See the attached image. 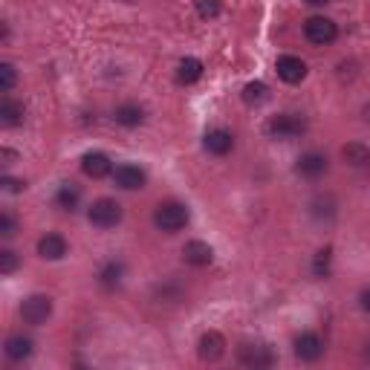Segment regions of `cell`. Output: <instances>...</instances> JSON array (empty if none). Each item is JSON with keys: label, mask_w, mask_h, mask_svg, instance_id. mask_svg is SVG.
I'll use <instances>...</instances> for the list:
<instances>
[{"label": "cell", "mask_w": 370, "mask_h": 370, "mask_svg": "<svg viewBox=\"0 0 370 370\" xmlns=\"http://www.w3.org/2000/svg\"><path fill=\"white\" fill-rule=\"evenodd\" d=\"M0 157H3V165H12V160H15V153H12V151H3V153H0Z\"/></svg>", "instance_id": "4dcf8cb0"}, {"label": "cell", "mask_w": 370, "mask_h": 370, "mask_svg": "<svg viewBox=\"0 0 370 370\" xmlns=\"http://www.w3.org/2000/svg\"><path fill=\"white\" fill-rule=\"evenodd\" d=\"M0 235L3 238H12L15 235V217L6 211V214H0Z\"/></svg>", "instance_id": "83f0119b"}, {"label": "cell", "mask_w": 370, "mask_h": 370, "mask_svg": "<svg viewBox=\"0 0 370 370\" xmlns=\"http://www.w3.org/2000/svg\"><path fill=\"white\" fill-rule=\"evenodd\" d=\"M197 15L211 21V17L220 15V0H197Z\"/></svg>", "instance_id": "d4e9b609"}, {"label": "cell", "mask_w": 370, "mask_h": 370, "mask_svg": "<svg viewBox=\"0 0 370 370\" xmlns=\"http://www.w3.org/2000/svg\"><path fill=\"white\" fill-rule=\"evenodd\" d=\"M341 157H344L347 165L362 168V165H370V148L362 145V142H350V145L341 148Z\"/></svg>", "instance_id": "e0dca14e"}, {"label": "cell", "mask_w": 370, "mask_h": 370, "mask_svg": "<svg viewBox=\"0 0 370 370\" xmlns=\"http://www.w3.org/2000/svg\"><path fill=\"white\" fill-rule=\"evenodd\" d=\"M26 188V183H21V180H3V191H12V194H17V191H24Z\"/></svg>", "instance_id": "f1b7e54d"}, {"label": "cell", "mask_w": 370, "mask_h": 370, "mask_svg": "<svg viewBox=\"0 0 370 370\" xmlns=\"http://www.w3.org/2000/svg\"><path fill=\"white\" fill-rule=\"evenodd\" d=\"M6 356H9L12 362L29 359V356H32V339H26V336H12V339L6 341Z\"/></svg>", "instance_id": "ffe728a7"}, {"label": "cell", "mask_w": 370, "mask_h": 370, "mask_svg": "<svg viewBox=\"0 0 370 370\" xmlns=\"http://www.w3.org/2000/svg\"><path fill=\"white\" fill-rule=\"evenodd\" d=\"M17 82V75H15V67L12 64H0V90L9 93Z\"/></svg>", "instance_id": "484cf974"}, {"label": "cell", "mask_w": 370, "mask_h": 370, "mask_svg": "<svg viewBox=\"0 0 370 370\" xmlns=\"http://www.w3.org/2000/svg\"><path fill=\"white\" fill-rule=\"evenodd\" d=\"M0 122H3L6 128H15L24 122V105L15 102V99H3L0 102Z\"/></svg>", "instance_id": "ac0fdd59"}, {"label": "cell", "mask_w": 370, "mask_h": 370, "mask_svg": "<svg viewBox=\"0 0 370 370\" xmlns=\"http://www.w3.org/2000/svg\"><path fill=\"white\" fill-rule=\"evenodd\" d=\"M203 145H206L208 153H214V157H226V153L235 148V136H231L229 130H223V128H214V130L206 133Z\"/></svg>", "instance_id": "4fadbf2b"}, {"label": "cell", "mask_w": 370, "mask_h": 370, "mask_svg": "<svg viewBox=\"0 0 370 370\" xmlns=\"http://www.w3.org/2000/svg\"><path fill=\"white\" fill-rule=\"evenodd\" d=\"M275 70H278V79L286 82V84H298V82L307 79V64L295 55H281Z\"/></svg>", "instance_id": "8992f818"}, {"label": "cell", "mask_w": 370, "mask_h": 370, "mask_svg": "<svg viewBox=\"0 0 370 370\" xmlns=\"http://www.w3.org/2000/svg\"><path fill=\"white\" fill-rule=\"evenodd\" d=\"M330 261H333V252H330V249H321L318 255H316V263H313L316 278H327V275H330Z\"/></svg>", "instance_id": "cb8c5ba5"}, {"label": "cell", "mask_w": 370, "mask_h": 370, "mask_svg": "<svg viewBox=\"0 0 370 370\" xmlns=\"http://www.w3.org/2000/svg\"><path fill=\"white\" fill-rule=\"evenodd\" d=\"M364 353H367V359H370V341H367V347H364Z\"/></svg>", "instance_id": "836d02e7"}, {"label": "cell", "mask_w": 370, "mask_h": 370, "mask_svg": "<svg viewBox=\"0 0 370 370\" xmlns=\"http://www.w3.org/2000/svg\"><path fill=\"white\" fill-rule=\"evenodd\" d=\"M266 95H269V87L263 82H249L243 87V102L246 105H261V102H266Z\"/></svg>", "instance_id": "7402d4cb"}, {"label": "cell", "mask_w": 370, "mask_h": 370, "mask_svg": "<svg viewBox=\"0 0 370 370\" xmlns=\"http://www.w3.org/2000/svg\"><path fill=\"white\" fill-rule=\"evenodd\" d=\"M52 316V298L49 295H29L24 304H21V318L32 327L44 324L47 318Z\"/></svg>", "instance_id": "277c9868"}, {"label": "cell", "mask_w": 370, "mask_h": 370, "mask_svg": "<svg viewBox=\"0 0 370 370\" xmlns=\"http://www.w3.org/2000/svg\"><path fill=\"white\" fill-rule=\"evenodd\" d=\"M153 223H157L162 231L174 235V231H180L188 226V208L183 203H162L153 211Z\"/></svg>", "instance_id": "7a4b0ae2"}, {"label": "cell", "mask_w": 370, "mask_h": 370, "mask_svg": "<svg viewBox=\"0 0 370 370\" xmlns=\"http://www.w3.org/2000/svg\"><path fill=\"white\" fill-rule=\"evenodd\" d=\"M321 353H324V341H321L318 333H301L295 339V356L298 359L316 362V359H321Z\"/></svg>", "instance_id": "8fae6325"}, {"label": "cell", "mask_w": 370, "mask_h": 370, "mask_svg": "<svg viewBox=\"0 0 370 370\" xmlns=\"http://www.w3.org/2000/svg\"><path fill=\"white\" fill-rule=\"evenodd\" d=\"M79 200H82V191H79V185H75V183H64L61 188H58V194H55V203L61 206L64 211H72L75 206H79Z\"/></svg>", "instance_id": "44dd1931"}, {"label": "cell", "mask_w": 370, "mask_h": 370, "mask_svg": "<svg viewBox=\"0 0 370 370\" xmlns=\"http://www.w3.org/2000/svg\"><path fill=\"white\" fill-rule=\"evenodd\" d=\"M238 356L246 367H269L275 362V356H272V350L266 344H240Z\"/></svg>", "instance_id": "ba28073f"}, {"label": "cell", "mask_w": 370, "mask_h": 370, "mask_svg": "<svg viewBox=\"0 0 370 370\" xmlns=\"http://www.w3.org/2000/svg\"><path fill=\"white\" fill-rule=\"evenodd\" d=\"M15 269H17V255L9 249H3L0 252V272H3V275H12Z\"/></svg>", "instance_id": "4316f807"}, {"label": "cell", "mask_w": 370, "mask_h": 370, "mask_svg": "<svg viewBox=\"0 0 370 370\" xmlns=\"http://www.w3.org/2000/svg\"><path fill=\"white\" fill-rule=\"evenodd\" d=\"M38 255L44 261H61L67 255V240L61 235H47L38 240Z\"/></svg>", "instance_id": "9a60e30c"}, {"label": "cell", "mask_w": 370, "mask_h": 370, "mask_svg": "<svg viewBox=\"0 0 370 370\" xmlns=\"http://www.w3.org/2000/svg\"><path fill=\"white\" fill-rule=\"evenodd\" d=\"M359 301H362V309H364V313H370V286H367V289H362Z\"/></svg>", "instance_id": "f546056e"}, {"label": "cell", "mask_w": 370, "mask_h": 370, "mask_svg": "<svg viewBox=\"0 0 370 370\" xmlns=\"http://www.w3.org/2000/svg\"><path fill=\"white\" fill-rule=\"evenodd\" d=\"M307 130V119L298 113H281V116H272L266 133L278 142H289V139H298V136Z\"/></svg>", "instance_id": "6da1fadb"}, {"label": "cell", "mask_w": 370, "mask_h": 370, "mask_svg": "<svg viewBox=\"0 0 370 370\" xmlns=\"http://www.w3.org/2000/svg\"><path fill=\"white\" fill-rule=\"evenodd\" d=\"M203 79V61L200 58H183L177 67V82L180 84H194Z\"/></svg>", "instance_id": "2e32d148"}, {"label": "cell", "mask_w": 370, "mask_h": 370, "mask_svg": "<svg viewBox=\"0 0 370 370\" xmlns=\"http://www.w3.org/2000/svg\"><path fill=\"white\" fill-rule=\"evenodd\" d=\"M145 171L139 168V165H130V162H125V165H119L113 171V183L119 185V188H125V191H136V188H142L145 185Z\"/></svg>", "instance_id": "52a82bcc"}, {"label": "cell", "mask_w": 370, "mask_h": 370, "mask_svg": "<svg viewBox=\"0 0 370 370\" xmlns=\"http://www.w3.org/2000/svg\"><path fill=\"white\" fill-rule=\"evenodd\" d=\"M362 116H364V122H370V105H364V110H362Z\"/></svg>", "instance_id": "1f68e13d"}, {"label": "cell", "mask_w": 370, "mask_h": 370, "mask_svg": "<svg viewBox=\"0 0 370 370\" xmlns=\"http://www.w3.org/2000/svg\"><path fill=\"white\" fill-rule=\"evenodd\" d=\"M122 275H125V266L116 263V261L105 263V269L99 272V278H102L105 286H119V284H122Z\"/></svg>", "instance_id": "603a6c76"}, {"label": "cell", "mask_w": 370, "mask_h": 370, "mask_svg": "<svg viewBox=\"0 0 370 370\" xmlns=\"http://www.w3.org/2000/svg\"><path fill=\"white\" fill-rule=\"evenodd\" d=\"M183 261L191 263V266H208L214 261V252L203 240H191V243L183 246Z\"/></svg>", "instance_id": "5bb4252c"}, {"label": "cell", "mask_w": 370, "mask_h": 370, "mask_svg": "<svg viewBox=\"0 0 370 370\" xmlns=\"http://www.w3.org/2000/svg\"><path fill=\"white\" fill-rule=\"evenodd\" d=\"M200 359L203 362H217V359H223V353H226V339L217 333V330H208V333H203V339H200Z\"/></svg>", "instance_id": "30bf717a"}, {"label": "cell", "mask_w": 370, "mask_h": 370, "mask_svg": "<svg viewBox=\"0 0 370 370\" xmlns=\"http://www.w3.org/2000/svg\"><path fill=\"white\" fill-rule=\"evenodd\" d=\"M87 217H90L93 226H99V229H113V226H119V220H122V206L116 200L102 197V200H95L90 206Z\"/></svg>", "instance_id": "3957f363"}, {"label": "cell", "mask_w": 370, "mask_h": 370, "mask_svg": "<svg viewBox=\"0 0 370 370\" xmlns=\"http://www.w3.org/2000/svg\"><path fill=\"white\" fill-rule=\"evenodd\" d=\"M327 168H330V162H327L324 153H318V151H309V153H304V157L298 160V174H301V177H307V180H318L321 174H327Z\"/></svg>", "instance_id": "7c38bea8"}, {"label": "cell", "mask_w": 370, "mask_h": 370, "mask_svg": "<svg viewBox=\"0 0 370 370\" xmlns=\"http://www.w3.org/2000/svg\"><path fill=\"white\" fill-rule=\"evenodd\" d=\"M113 119L119 122V125H125V128H136V125H142L145 110L139 105H122V107H116Z\"/></svg>", "instance_id": "d6986e66"}, {"label": "cell", "mask_w": 370, "mask_h": 370, "mask_svg": "<svg viewBox=\"0 0 370 370\" xmlns=\"http://www.w3.org/2000/svg\"><path fill=\"white\" fill-rule=\"evenodd\" d=\"M304 35H307V41L324 47V44H333L336 41L339 29H336V24L330 21V17H309V21L304 24Z\"/></svg>", "instance_id": "5b68a950"}, {"label": "cell", "mask_w": 370, "mask_h": 370, "mask_svg": "<svg viewBox=\"0 0 370 370\" xmlns=\"http://www.w3.org/2000/svg\"><path fill=\"white\" fill-rule=\"evenodd\" d=\"M82 171L87 174V177H93V180H102V177H107V174H113V165H110L107 153L90 151V153H84V157H82Z\"/></svg>", "instance_id": "9c48e42d"}, {"label": "cell", "mask_w": 370, "mask_h": 370, "mask_svg": "<svg viewBox=\"0 0 370 370\" xmlns=\"http://www.w3.org/2000/svg\"><path fill=\"white\" fill-rule=\"evenodd\" d=\"M307 3H309V6H324L327 0H307Z\"/></svg>", "instance_id": "d6a6232c"}]
</instances>
